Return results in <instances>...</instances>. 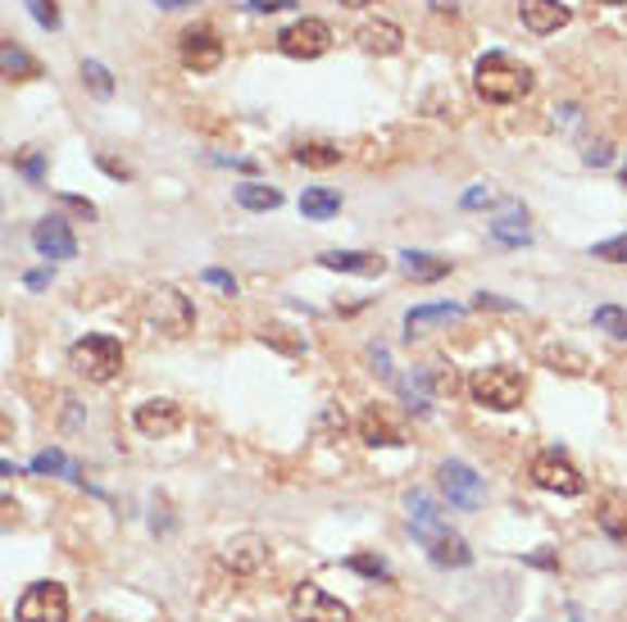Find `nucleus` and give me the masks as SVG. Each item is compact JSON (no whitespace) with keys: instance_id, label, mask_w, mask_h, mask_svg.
<instances>
[{"instance_id":"1","label":"nucleus","mask_w":627,"mask_h":622,"mask_svg":"<svg viewBox=\"0 0 627 622\" xmlns=\"http://www.w3.org/2000/svg\"><path fill=\"white\" fill-rule=\"evenodd\" d=\"M473 91H478L487 105H514V100L532 91V69L491 50V55H482L478 69H473Z\"/></svg>"},{"instance_id":"2","label":"nucleus","mask_w":627,"mask_h":622,"mask_svg":"<svg viewBox=\"0 0 627 622\" xmlns=\"http://www.w3.org/2000/svg\"><path fill=\"white\" fill-rule=\"evenodd\" d=\"M468 391L478 405L496 409V413H510L523 405V396H528V382H523V373L505 369V364H496V369H478L468 377Z\"/></svg>"},{"instance_id":"3","label":"nucleus","mask_w":627,"mask_h":622,"mask_svg":"<svg viewBox=\"0 0 627 622\" xmlns=\"http://www.w3.org/2000/svg\"><path fill=\"white\" fill-rule=\"evenodd\" d=\"M68 364L78 369L87 382H114L123 373V346L114 336H83V341L68 346Z\"/></svg>"},{"instance_id":"4","label":"nucleus","mask_w":627,"mask_h":622,"mask_svg":"<svg viewBox=\"0 0 627 622\" xmlns=\"http://www.w3.org/2000/svg\"><path fill=\"white\" fill-rule=\"evenodd\" d=\"M146 319L155 323L164 336H187L196 327V309L178 287H155L146 296Z\"/></svg>"},{"instance_id":"5","label":"nucleus","mask_w":627,"mask_h":622,"mask_svg":"<svg viewBox=\"0 0 627 622\" xmlns=\"http://www.w3.org/2000/svg\"><path fill=\"white\" fill-rule=\"evenodd\" d=\"M14 618L18 622H64L68 618V590L60 582H37L18 595Z\"/></svg>"},{"instance_id":"6","label":"nucleus","mask_w":627,"mask_h":622,"mask_svg":"<svg viewBox=\"0 0 627 622\" xmlns=\"http://www.w3.org/2000/svg\"><path fill=\"white\" fill-rule=\"evenodd\" d=\"M328 46H333V28L323 18H296L291 28L278 33V50L287 60H318L328 55Z\"/></svg>"},{"instance_id":"7","label":"nucleus","mask_w":627,"mask_h":622,"mask_svg":"<svg viewBox=\"0 0 627 622\" xmlns=\"http://www.w3.org/2000/svg\"><path fill=\"white\" fill-rule=\"evenodd\" d=\"M291 618L296 622H350V609L337 600V595L323 590V586L300 582L291 590Z\"/></svg>"},{"instance_id":"8","label":"nucleus","mask_w":627,"mask_h":622,"mask_svg":"<svg viewBox=\"0 0 627 622\" xmlns=\"http://www.w3.org/2000/svg\"><path fill=\"white\" fill-rule=\"evenodd\" d=\"M532 482L541 490H550V496H582V490H587V477L555 450H546V455L532 459Z\"/></svg>"},{"instance_id":"9","label":"nucleus","mask_w":627,"mask_h":622,"mask_svg":"<svg viewBox=\"0 0 627 622\" xmlns=\"http://www.w3.org/2000/svg\"><path fill=\"white\" fill-rule=\"evenodd\" d=\"M441 490H446V500L455 505V509H482V500H487L482 477L473 473L468 463H460V459H446L441 463Z\"/></svg>"},{"instance_id":"10","label":"nucleus","mask_w":627,"mask_h":622,"mask_svg":"<svg viewBox=\"0 0 627 622\" xmlns=\"http://www.w3.org/2000/svg\"><path fill=\"white\" fill-rule=\"evenodd\" d=\"M178 55H183V64L191 73H214L223 64V41H218V33L210 28V23H196V28L183 33Z\"/></svg>"},{"instance_id":"11","label":"nucleus","mask_w":627,"mask_h":622,"mask_svg":"<svg viewBox=\"0 0 627 622\" xmlns=\"http://www.w3.org/2000/svg\"><path fill=\"white\" fill-rule=\"evenodd\" d=\"M518 18H523V28H528V33L550 37V33H560L564 23L573 18V10L560 5V0H518Z\"/></svg>"},{"instance_id":"12","label":"nucleus","mask_w":627,"mask_h":622,"mask_svg":"<svg viewBox=\"0 0 627 622\" xmlns=\"http://www.w3.org/2000/svg\"><path fill=\"white\" fill-rule=\"evenodd\" d=\"M33 246H37L41 259H73V254H78V237L68 232L64 219H41L33 227Z\"/></svg>"},{"instance_id":"13","label":"nucleus","mask_w":627,"mask_h":622,"mask_svg":"<svg viewBox=\"0 0 627 622\" xmlns=\"http://www.w3.org/2000/svg\"><path fill=\"white\" fill-rule=\"evenodd\" d=\"M133 423L146 436H173V432L183 427V409L173 405V400H146V405H137Z\"/></svg>"},{"instance_id":"14","label":"nucleus","mask_w":627,"mask_h":622,"mask_svg":"<svg viewBox=\"0 0 627 622\" xmlns=\"http://www.w3.org/2000/svg\"><path fill=\"white\" fill-rule=\"evenodd\" d=\"M264 559H268V546H264V536H255V532H241V536H233L228 546H223V563H228L233 573H260Z\"/></svg>"},{"instance_id":"15","label":"nucleus","mask_w":627,"mask_h":622,"mask_svg":"<svg viewBox=\"0 0 627 622\" xmlns=\"http://www.w3.org/2000/svg\"><path fill=\"white\" fill-rule=\"evenodd\" d=\"M318 264L333 269V273H360V277H383L387 273V259L368 254V250H323Z\"/></svg>"},{"instance_id":"16","label":"nucleus","mask_w":627,"mask_h":622,"mask_svg":"<svg viewBox=\"0 0 627 622\" xmlns=\"http://www.w3.org/2000/svg\"><path fill=\"white\" fill-rule=\"evenodd\" d=\"M423 546H428L432 563H441V568H464V563H473V550L464 546V536H455L450 527H441L437 536H428Z\"/></svg>"},{"instance_id":"17","label":"nucleus","mask_w":627,"mask_h":622,"mask_svg":"<svg viewBox=\"0 0 627 622\" xmlns=\"http://www.w3.org/2000/svg\"><path fill=\"white\" fill-rule=\"evenodd\" d=\"M410 527H414V536L418 540H428V536H437L446 523H441V513H437V500L428 496V490H410Z\"/></svg>"},{"instance_id":"18","label":"nucleus","mask_w":627,"mask_h":622,"mask_svg":"<svg viewBox=\"0 0 627 622\" xmlns=\"http://www.w3.org/2000/svg\"><path fill=\"white\" fill-rule=\"evenodd\" d=\"M360 46L368 50V55H396L400 46H405V33L396 28V23H364L360 28Z\"/></svg>"},{"instance_id":"19","label":"nucleus","mask_w":627,"mask_h":622,"mask_svg":"<svg viewBox=\"0 0 627 622\" xmlns=\"http://www.w3.org/2000/svg\"><path fill=\"white\" fill-rule=\"evenodd\" d=\"M464 319V309L460 304H418L405 314V332L418 336L423 327H437V323H460Z\"/></svg>"},{"instance_id":"20","label":"nucleus","mask_w":627,"mask_h":622,"mask_svg":"<svg viewBox=\"0 0 627 622\" xmlns=\"http://www.w3.org/2000/svg\"><path fill=\"white\" fill-rule=\"evenodd\" d=\"M523 223H528V214H523L518 204H505V219L491 223V237H496L500 246H528V241H532V232L523 227Z\"/></svg>"},{"instance_id":"21","label":"nucleus","mask_w":627,"mask_h":622,"mask_svg":"<svg viewBox=\"0 0 627 622\" xmlns=\"http://www.w3.org/2000/svg\"><path fill=\"white\" fill-rule=\"evenodd\" d=\"M400 264L414 282H441L450 273V259H437V254H423V250H405L400 254Z\"/></svg>"},{"instance_id":"22","label":"nucleus","mask_w":627,"mask_h":622,"mask_svg":"<svg viewBox=\"0 0 627 622\" xmlns=\"http://www.w3.org/2000/svg\"><path fill=\"white\" fill-rule=\"evenodd\" d=\"M300 214L305 219H333V214H341V196L333 187H305V196H300Z\"/></svg>"},{"instance_id":"23","label":"nucleus","mask_w":627,"mask_h":622,"mask_svg":"<svg viewBox=\"0 0 627 622\" xmlns=\"http://www.w3.org/2000/svg\"><path fill=\"white\" fill-rule=\"evenodd\" d=\"M237 204L241 210H255V214H268L283 204V191L278 187H264V183H241L237 187Z\"/></svg>"},{"instance_id":"24","label":"nucleus","mask_w":627,"mask_h":622,"mask_svg":"<svg viewBox=\"0 0 627 622\" xmlns=\"http://www.w3.org/2000/svg\"><path fill=\"white\" fill-rule=\"evenodd\" d=\"M296 164H305V169H333V164H341V146H333V141H300V146H296Z\"/></svg>"},{"instance_id":"25","label":"nucleus","mask_w":627,"mask_h":622,"mask_svg":"<svg viewBox=\"0 0 627 622\" xmlns=\"http://www.w3.org/2000/svg\"><path fill=\"white\" fill-rule=\"evenodd\" d=\"M600 527H605V536H614V540H627V490H614V496L605 500V509H600Z\"/></svg>"},{"instance_id":"26","label":"nucleus","mask_w":627,"mask_h":622,"mask_svg":"<svg viewBox=\"0 0 627 622\" xmlns=\"http://www.w3.org/2000/svg\"><path fill=\"white\" fill-rule=\"evenodd\" d=\"M360 432H364L368 446H405V436H400L391 423H383L378 413H364V419H360Z\"/></svg>"},{"instance_id":"27","label":"nucleus","mask_w":627,"mask_h":622,"mask_svg":"<svg viewBox=\"0 0 627 622\" xmlns=\"http://www.w3.org/2000/svg\"><path fill=\"white\" fill-rule=\"evenodd\" d=\"M541 354H546V364L555 369V373H573V377H578V373H587V354L568 350V346H546Z\"/></svg>"},{"instance_id":"28","label":"nucleus","mask_w":627,"mask_h":622,"mask_svg":"<svg viewBox=\"0 0 627 622\" xmlns=\"http://www.w3.org/2000/svg\"><path fill=\"white\" fill-rule=\"evenodd\" d=\"M33 473H60V477L83 482V477H78V463H73L64 450H41V455L33 459Z\"/></svg>"},{"instance_id":"29","label":"nucleus","mask_w":627,"mask_h":622,"mask_svg":"<svg viewBox=\"0 0 627 622\" xmlns=\"http://www.w3.org/2000/svg\"><path fill=\"white\" fill-rule=\"evenodd\" d=\"M5 73L18 77V83H28V77H41V64L28 55V50H18L14 41H5Z\"/></svg>"},{"instance_id":"30","label":"nucleus","mask_w":627,"mask_h":622,"mask_svg":"<svg viewBox=\"0 0 627 622\" xmlns=\"http://www.w3.org/2000/svg\"><path fill=\"white\" fill-rule=\"evenodd\" d=\"M591 323H595L600 332L618 336V341H627V309H618V304H600L595 314H591Z\"/></svg>"},{"instance_id":"31","label":"nucleus","mask_w":627,"mask_h":622,"mask_svg":"<svg viewBox=\"0 0 627 622\" xmlns=\"http://www.w3.org/2000/svg\"><path fill=\"white\" fill-rule=\"evenodd\" d=\"M83 83L105 100V96H114V77H110V69L105 64H96V60H83Z\"/></svg>"},{"instance_id":"32","label":"nucleus","mask_w":627,"mask_h":622,"mask_svg":"<svg viewBox=\"0 0 627 622\" xmlns=\"http://www.w3.org/2000/svg\"><path fill=\"white\" fill-rule=\"evenodd\" d=\"M591 259H605V264H627V232H623V237H610V241H595Z\"/></svg>"},{"instance_id":"33","label":"nucleus","mask_w":627,"mask_h":622,"mask_svg":"<svg viewBox=\"0 0 627 622\" xmlns=\"http://www.w3.org/2000/svg\"><path fill=\"white\" fill-rule=\"evenodd\" d=\"M23 5H28V14L41 23V28H50V33L60 28V5H55V0H23Z\"/></svg>"},{"instance_id":"34","label":"nucleus","mask_w":627,"mask_h":622,"mask_svg":"<svg viewBox=\"0 0 627 622\" xmlns=\"http://www.w3.org/2000/svg\"><path fill=\"white\" fill-rule=\"evenodd\" d=\"M14 164H18V173L28 177V183H41V150H23V154H14Z\"/></svg>"},{"instance_id":"35","label":"nucleus","mask_w":627,"mask_h":622,"mask_svg":"<svg viewBox=\"0 0 627 622\" xmlns=\"http://www.w3.org/2000/svg\"><path fill=\"white\" fill-rule=\"evenodd\" d=\"M350 568H355V573H364V577H391L387 563H383V559H368V555H355V559H350Z\"/></svg>"},{"instance_id":"36","label":"nucleus","mask_w":627,"mask_h":622,"mask_svg":"<svg viewBox=\"0 0 627 622\" xmlns=\"http://www.w3.org/2000/svg\"><path fill=\"white\" fill-rule=\"evenodd\" d=\"M200 277H205L210 287H218L223 296H237V277H233V273H223V269H205Z\"/></svg>"},{"instance_id":"37","label":"nucleus","mask_w":627,"mask_h":622,"mask_svg":"<svg viewBox=\"0 0 627 622\" xmlns=\"http://www.w3.org/2000/svg\"><path fill=\"white\" fill-rule=\"evenodd\" d=\"M491 200H496V191L487 183H478L473 191H464V210H482V204H491Z\"/></svg>"},{"instance_id":"38","label":"nucleus","mask_w":627,"mask_h":622,"mask_svg":"<svg viewBox=\"0 0 627 622\" xmlns=\"http://www.w3.org/2000/svg\"><path fill=\"white\" fill-rule=\"evenodd\" d=\"M296 0H246V10H255V14H278V10H291Z\"/></svg>"},{"instance_id":"39","label":"nucleus","mask_w":627,"mask_h":622,"mask_svg":"<svg viewBox=\"0 0 627 622\" xmlns=\"http://www.w3.org/2000/svg\"><path fill=\"white\" fill-rule=\"evenodd\" d=\"M610 160H614L610 146H591V150H587V164H595V169H605Z\"/></svg>"},{"instance_id":"40","label":"nucleus","mask_w":627,"mask_h":622,"mask_svg":"<svg viewBox=\"0 0 627 622\" xmlns=\"http://www.w3.org/2000/svg\"><path fill=\"white\" fill-rule=\"evenodd\" d=\"M473 304H478V309H518L514 300H500V296H487V291H482L478 300H473Z\"/></svg>"},{"instance_id":"41","label":"nucleus","mask_w":627,"mask_h":622,"mask_svg":"<svg viewBox=\"0 0 627 622\" xmlns=\"http://www.w3.org/2000/svg\"><path fill=\"white\" fill-rule=\"evenodd\" d=\"M46 282H50V273H46V269H37V273H28V287H46Z\"/></svg>"},{"instance_id":"42","label":"nucleus","mask_w":627,"mask_h":622,"mask_svg":"<svg viewBox=\"0 0 627 622\" xmlns=\"http://www.w3.org/2000/svg\"><path fill=\"white\" fill-rule=\"evenodd\" d=\"M160 10H183V5H196V0H155Z\"/></svg>"},{"instance_id":"43","label":"nucleus","mask_w":627,"mask_h":622,"mask_svg":"<svg viewBox=\"0 0 627 622\" xmlns=\"http://www.w3.org/2000/svg\"><path fill=\"white\" fill-rule=\"evenodd\" d=\"M346 10H364V5H373V0H341Z\"/></svg>"},{"instance_id":"44","label":"nucleus","mask_w":627,"mask_h":622,"mask_svg":"<svg viewBox=\"0 0 627 622\" xmlns=\"http://www.w3.org/2000/svg\"><path fill=\"white\" fill-rule=\"evenodd\" d=\"M600 5H627V0H600Z\"/></svg>"},{"instance_id":"45","label":"nucleus","mask_w":627,"mask_h":622,"mask_svg":"<svg viewBox=\"0 0 627 622\" xmlns=\"http://www.w3.org/2000/svg\"><path fill=\"white\" fill-rule=\"evenodd\" d=\"M87 622H114V618H87Z\"/></svg>"},{"instance_id":"46","label":"nucleus","mask_w":627,"mask_h":622,"mask_svg":"<svg viewBox=\"0 0 627 622\" xmlns=\"http://www.w3.org/2000/svg\"><path fill=\"white\" fill-rule=\"evenodd\" d=\"M623 187H627V169H623Z\"/></svg>"}]
</instances>
